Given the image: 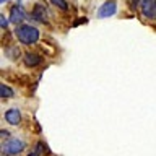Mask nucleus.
<instances>
[{
  "mask_svg": "<svg viewBox=\"0 0 156 156\" xmlns=\"http://www.w3.org/2000/svg\"><path fill=\"white\" fill-rule=\"evenodd\" d=\"M117 12V3L114 0H109V2H104L98 10V18H109Z\"/></svg>",
  "mask_w": 156,
  "mask_h": 156,
  "instance_id": "7ed1b4c3",
  "label": "nucleus"
},
{
  "mask_svg": "<svg viewBox=\"0 0 156 156\" xmlns=\"http://www.w3.org/2000/svg\"><path fill=\"white\" fill-rule=\"evenodd\" d=\"M44 151H47V146L44 145V141H37L36 146H34V150H33L28 156H42Z\"/></svg>",
  "mask_w": 156,
  "mask_h": 156,
  "instance_id": "1a4fd4ad",
  "label": "nucleus"
},
{
  "mask_svg": "<svg viewBox=\"0 0 156 156\" xmlns=\"http://www.w3.org/2000/svg\"><path fill=\"white\" fill-rule=\"evenodd\" d=\"M24 150V141L18 140V138H10L7 141H3L2 145V153L5 156H13V154H18Z\"/></svg>",
  "mask_w": 156,
  "mask_h": 156,
  "instance_id": "f03ea898",
  "label": "nucleus"
},
{
  "mask_svg": "<svg viewBox=\"0 0 156 156\" xmlns=\"http://www.w3.org/2000/svg\"><path fill=\"white\" fill-rule=\"evenodd\" d=\"M33 16L36 18V20H39L41 23H47V10L44 8V5L37 3L36 7H34V10H33Z\"/></svg>",
  "mask_w": 156,
  "mask_h": 156,
  "instance_id": "6e6552de",
  "label": "nucleus"
},
{
  "mask_svg": "<svg viewBox=\"0 0 156 156\" xmlns=\"http://www.w3.org/2000/svg\"><path fill=\"white\" fill-rule=\"evenodd\" d=\"M15 34L23 44H34L39 41V36H41L39 29L34 26H29V24H20L15 29Z\"/></svg>",
  "mask_w": 156,
  "mask_h": 156,
  "instance_id": "f257e3e1",
  "label": "nucleus"
},
{
  "mask_svg": "<svg viewBox=\"0 0 156 156\" xmlns=\"http://www.w3.org/2000/svg\"><path fill=\"white\" fill-rule=\"evenodd\" d=\"M13 90L7 85H0V98H12Z\"/></svg>",
  "mask_w": 156,
  "mask_h": 156,
  "instance_id": "9d476101",
  "label": "nucleus"
},
{
  "mask_svg": "<svg viewBox=\"0 0 156 156\" xmlns=\"http://www.w3.org/2000/svg\"><path fill=\"white\" fill-rule=\"evenodd\" d=\"M51 3L55 5V7H58L60 10H63V12H67V10H68V5H67L65 0H51Z\"/></svg>",
  "mask_w": 156,
  "mask_h": 156,
  "instance_id": "9b49d317",
  "label": "nucleus"
},
{
  "mask_svg": "<svg viewBox=\"0 0 156 156\" xmlns=\"http://www.w3.org/2000/svg\"><path fill=\"white\" fill-rule=\"evenodd\" d=\"M5 120L8 122V124L12 125H18L20 122H21V112H20L18 109H8L7 112H5Z\"/></svg>",
  "mask_w": 156,
  "mask_h": 156,
  "instance_id": "423d86ee",
  "label": "nucleus"
},
{
  "mask_svg": "<svg viewBox=\"0 0 156 156\" xmlns=\"http://www.w3.org/2000/svg\"><path fill=\"white\" fill-rule=\"evenodd\" d=\"M141 13L146 18H156V0H143L141 2Z\"/></svg>",
  "mask_w": 156,
  "mask_h": 156,
  "instance_id": "39448f33",
  "label": "nucleus"
},
{
  "mask_svg": "<svg viewBox=\"0 0 156 156\" xmlns=\"http://www.w3.org/2000/svg\"><path fill=\"white\" fill-rule=\"evenodd\" d=\"M26 18V10L23 8L21 3L15 5V7L10 10V21H12L13 24H20L23 23V20Z\"/></svg>",
  "mask_w": 156,
  "mask_h": 156,
  "instance_id": "20e7f679",
  "label": "nucleus"
},
{
  "mask_svg": "<svg viewBox=\"0 0 156 156\" xmlns=\"http://www.w3.org/2000/svg\"><path fill=\"white\" fill-rule=\"evenodd\" d=\"M0 21H2V28H7L8 26V21H7V18H5L3 15L0 16Z\"/></svg>",
  "mask_w": 156,
  "mask_h": 156,
  "instance_id": "ddd939ff",
  "label": "nucleus"
},
{
  "mask_svg": "<svg viewBox=\"0 0 156 156\" xmlns=\"http://www.w3.org/2000/svg\"><path fill=\"white\" fill-rule=\"evenodd\" d=\"M41 60H42L41 55H39V54H34V52H26L23 57V62L26 67H36L41 63Z\"/></svg>",
  "mask_w": 156,
  "mask_h": 156,
  "instance_id": "0eeeda50",
  "label": "nucleus"
},
{
  "mask_svg": "<svg viewBox=\"0 0 156 156\" xmlns=\"http://www.w3.org/2000/svg\"><path fill=\"white\" fill-rule=\"evenodd\" d=\"M0 2H7V0H0Z\"/></svg>",
  "mask_w": 156,
  "mask_h": 156,
  "instance_id": "4468645a",
  "label": "nucleus"
},
{
  "mask_svg": "<svg viewBox=\"0 0 156 156\" xmlns=\"http://www.w3.org/2000/svg\"><path fill=\"white\" fill-rule=\"evenodd\" d=\"M8 52H13V54H8V57H13V58H16L20 55V49L18 47H13V49H10Z\"/></svg>",
  "mask_w": 156,
  "mask_h": 156,
  "instance_id": "f8f14e48",
  "label": "nucleus"
}]
</instances>
